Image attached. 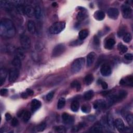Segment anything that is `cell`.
Returning a JSON list of instances; mask_svg holds the SVG:
<instances>
[{
	"instance_id": "1",
	"label": "cell",
	"mask_w": 133,
	"mask_h": 133,
	"mask_svg": "<svg viewBox=\"0 0 133 133\" xmlns=\"http://www.w3.org/2000/svg\"><path fill=\"white\" fill-rule=\"evenodd\" d=\"M16 34V28L13 21L7 18H3L0 22V34L3 37L11 38Z\"/></svg>"
},
{
	"instance_id": "2",
	"label": "cell",
	"mask_w": 133,
	"mask_h": 133,
	"mask_svg": "<svg viewBox=\"0 0 133 133\" xmlns=\"http://www.w3.org/2000/svg\"><path fill=\"white\" fill-rule=\"evenodd\" d=\"M66 27V23L64 21H58L53 24L49 29L51 34H57L64 30Z\"/></svg>"
},
{
	"instance_id": "3",
	"label": "cell",
	"mask_w": 133,
	"mask_h": 133,
	"mask_svg": "<svg viewBox=\"0 0 133 133\" xmlns=\"http://www.w3.org/2000/svg\"><path fill=\"white\" fill-rule=\"evenodd\" d=\"M127 93L125 91H121L118 94L113 95L109 97V103L110 105H113L114 103H118L126 97Z\"/></svg>"
},
{
	"instance_id": "4",
	"label": "cell",
	"mask_w": 133,
	"mask_h": 133,
	"mask_svg": "<svg viewBox=\"0 0 133 133\" xmlns=\"http://www.w3.org/2000/svg\"><path fill=\"white\" fill-rule=\"evenodd\" d=\"M85 59L84 58H79L75 59L71 66V71L73 73L79 72L84 66Z\"/></svg>"
},
{
	"instance_id": "5",
	"label": "cell",
	"mask_w": 133,
	"mask_h": 133,
	"mask_svg": "<svg viewBox=\"0 0 133 133\" xmlns=\"http://www.w3.org/2000/svg\"><path fill=\"white\" fill-rule=\"evenodd\" d=\"M66 51V47L64 44H59L56 45L53 50L52 56L53 57H57L61 55Z\"/></svg>"
},
{
	"instance_id": "6",
	"label": "cell",
	"mask_w": 133,
	"mask_h": 133,
	"mask_svg": "<svg viewBox=\"0 0 133 133\" xmlns=\"http://www.w3.org/2000/svg\"><path fill=\"white\" fill-rule=\"evenodd\" d=\"M122 15L124 18L129 19L132 17V9L128 4H124L122 6Z\"/></svg>"
},
{
	"instance_id": "7",
	"label": "cell",
	"mask_w": 133,
	"mask_h": 133,
	"mask_svg": "<svg viewBox=\"0 0 133 133\" xmlns=\"http://www.w3.org/2000/svg\"><path fill=\"white\" fill-rule=\"evenodd\" d=\"M20 43L25 50H29L31 46V40L29 36L26 35H22L20 38Z\"/></svg>"
},
{
	"instance_id": "8",
	"label": "cell",
	"mask_w": 133,
	"mask_h": 133,
	"mask_svg": "<svg viewBox=\"0 0 133 133\" xmlns=\"http://www.w3.org/2000/svg\"><path fill=\"white\" fill-rule=\"evenodd\" d=\"M19 75V71L18 69L15 68L11 69L9 71V80L10 82L11 83L14 82L18 78Z\"/></svg>"
},
{
	"instance_id": "9",
	"label": "cell",
	"mask_w": 133,
	"mask_h": 133,
	"mask_svg": "<svg viewBox=\"0 0 133 133\" xmlns=\"http://www.w3.org/2000/svg\"><path fill=\"white\" fill-rule=\"evenodd\" d=\"M107 14L110 18L115 20L119 17V11L116 8H110L107 11Z\"/></svg>"
},
{
	"instance_id": "10",
	"label": "cell",
	"mask_w": 133,
	"mask_h": 133,
	"mask_svg": "<svg viewBox=\"0 0 133 133\" xmlns=\"http://www.w3.org/2000/svg\"><path fill=\"white\" fill-rule=\"evenodd\" d=\"M114 126L118 129V130L120 132H124L125 130L126 127H125L123 121L121 119H117L114 121Z\"/></svg>"
},
{
	"instance_id": "11",
	"label": "cell",
	"mask_w": 133,
	"mask_h": 133,
	"mask_svg": "<svg viewBox=\"0 0 133 133\" xmlns=\"http://www.w3.org/2000/svg\"><path fill=\"white\" fill-rule=\"evenodd\" d=\"M100 72L103 76H108L111 74V68L109 65L104 64L102 66L100 69Z\"/></svg>"
},
{
	"instance_id": "12",
	"label": "cell",
	"mask_w": 133,
	"mask_h": 133,
	"mask_svg": "<svg viewBox=\"0 0 133 133\" xmlns=\"http://www.w3.org/2000/svg\"><path fill=\"white\" fill-rule=\"evenodd\" d=\"M133 83V77L131 75L125 77L124 79H122L120 82V84L121 85L124 86H132Z\"/></svg>"
},
{
	"instance_id": "13",
	"label": "cell",
	"mask_w": 133,
	"mask_h": 133,
	"mask_svg": "<svg viewBox=\"0 0 133 133\" xmlns=\"http://www.w3.org/2000/svg\"><path fill=\"white\" fill-rule=\"evenodd\" d=\"M96 54L94 52H91L88 54L87 56V66L90 67H91L93 62H94V60L95 59Z\"/></svg>"
},
{
	"instance_id": "14",
	"label": "cell",
	"mask_w": 133,
	"mask_h": 133,
	"mask_svg": "<svg viewBox=\"0 0 133 133\" xmlns=\"http://www.w3.org/2000/svg\"><path fill=\"white\" fill-rule=\"evenodd\" d=\"M62 119L64 122L66 124H70L73 123L74 122V118L67 113L62 114Z\"/></svg>"
},
{
	"instance_id": "15",
	"label": "cell",
	"mask_w": 133,
	"mask_h": 133,
	"mask_svg": "<svg viewBox=\"0 0 133 133\" xmlns=\"http://www.w3.org/2000/svg\"><path fill=\"white\" fill-rule=\"evenodd\" d=\"M41 102L36 99H34L32 100L31 104V108L32 112H35L38 110L41 106Z\"/></svg>"
},
{
	"instance_id": "16",
	"label": "cell",
	"mask_w": 133,
	"mask_h": 133,
	"mask_svg": "<svg viewBox=\"0 0 133 133\" xmlns=\"http://www.w3.org/2000/svg\"><path fill=\"white\" fill-rule=\"evenodd\" d=\"M7 75V71L5 68H1L0 70V85L2 86L5 83Z\"/></svg>"
},
{
	"instance_id": "17",
	"label": "cell",
	"mask_w": 133,
	"mask_h": 133,
	"mask_svg": "<svg viewBox=\"0 0 133 133\" xmlns=\"http://www.w3.org/2000/svg\"><path fill=\"white\" fill-rule=\"evenodd\" d=\"M25 14L29 17H32L34 15V9L30 5H27L25 8Z\"/></svg>"
},
{
	"instance_id": "18",
	"label": "cell",
	"mask_w": 133,
	"mask_h": 133,
	"mask_svg": "<svg viewBox=\"0 0 133 133\" xmlns=\"http://www.w3.org/2000/svg\"><path fill=\"white\" fill-rule=\"evenodd\" d=\"M106 103L103 100H98L94 104V108L95 109H103L106 107Z\"/></svg>"
},
{
	"instance_id": "19",
	"label": "cell",
	"mask_w": 133,
	"mask_h": 133,
	"mask_svg": "<svg viewBox=\"0 0 133 133\" xmlns=\"http://www.w3.org/2000/svg\"><path fill=\"white\" fill-rule=\"evenodd\" d=\"M94 17L96 20L101 21L105 18V13L101 10H98L94 13Z\"/></svg>"
},
{
	"instance_id": "20",
	"label": "cell",
	"mask_w": 133,
	"mask_h": 133,
	"mask_svg": "<svg viewBox=\"0 0 133 133\" xmlns=\"http://www.w3.org/2000/svg\"><path fill=\"white\" fill-rule=\"evenodd\" d=\"M25 50L23 48H19L16 50L15 56L20 59L21 60L25 58Z\"/></svg>"
},
{
	"instance_id": "21",
	"label": "cell",
	"mask_w": 133,
	"mask_h": 133,
	"mask_svg": "<svg viewBox=\"0 0 133 133\" xmlns=\"http://www.w3.org/2000/svg\"><path fill=\"white\" fill-rule=\"evenodd\" d=\"M27 29L28 31L31 34L35 33L36 31V26L35 22L32 20H29L27 24Z\"/></svg>"
},
{
	"instance_id": "22",
	"label": "cell",
	"mask_w": 133,
	"mask_h": 133,
	"mask_svg": "<svg viewBox=\"0 0 133 133\" xmlns=\"http://www.w3.org/2000/svg\"><path fill=\"white\" fill-rule=\"evenodd\" d=\"M92 132H99L103 131V126L100 122H97L95 123L91 128Z\"/></svg>"
},
{
	"instance_id": "23",
	"label": "cell",
	"mask_w": 133,
	"mask_h": 133,
	"mask_svg": "<svg viewBox=\"0 0 133 133\" xmlns=\"http://www.w3.org/2000/svg\"><path fill=\"white\" fill-rule=\"evenodd\" d=\"M115 41L113 38H109L105 43V48L108 50H111L114 47Z\"/></svg>"
},
{
	"instance_id": "24",
	"label": "cell",
	"mask_w": 133,
	"mask_h": 133,
	"mask_svg": "<svg viewBox=\"0 0 133 133\" xmlns=\"http://www.w3.org/2000/svg\"><path fill=\"white\" fill-rule=\"evenodd\" d=\"M12 64L15 67V68H17V69L19 70L21 68L22 66L21 60L15 56L12 61Z\"/></svg>"
},
{
	"instance_id": "25",
	"label": "cell",
	"mask_w": 133,
	"mask_h": 133,
	"mask_svg": "<svg viewBox=\"0 0 133 133\" xmlns=\"http://www.w3.org/2000/svg\"><path fill=\"white\" fill-rule=\"evenodd\" d=\"M106 122L108 126H109L110 128L113 129L114 126V121H113V118L111 114H109L106 119Z\"/></svg>"
},
{
	"instance_id": "26",
	"label": "cell",
	"mask_w": 133,
	"mask_h": 133,
	"mask_svg": "<svg viewBox=\"0 0 133 133\" xmlns=\"http://www.w3.org/2000/svg\"><path fill=\"white\" fill-rule=\"evenodd\" d=\"M84 10H85L84 9H82L81 10V11L77 13V15L76 16V19L78 21H83L87 17V14L85 13V11H84Z\"/></svg>"
},
{
	"instance_id": "27",
	"label": "cell",
	"mask_w": 133,
	"mask_h": 133,
	"mask_svg": "<svg viewBox=\"0 0 133 133\" xmlns=\"http://www.w3.org/2000/svg\"><path fill=\"white\" fill-rule=\"evenodd\" d=\"M42 15V10L40 6H36L34 8V16L37 19L41 18Z\"/></svg>"
},
{
	"instance_id": "28",
	"label": "cell",
	"mask_w": 133,
	"mask_h": 133,
	"mask_svg": "<svg viewBox=\"0 0 133 133\" xmlns=\"http://www.w3.org/2000/svg\"><path fill=\"white\" fill-rule=\"evenodd\" d=\"M94 93L93 91L90 90L87 91L84 95V98L86 100H90L94 97Z\"/></svg>"
},
{
	"instance_id": "29",
	"label": "cell",
	"mask_w": 133,
	"mask_h": 133,
	"mask_svg": "<svg viewBox=\"0 0 133 133\" xmlns=\"http://www.w3.org/2000/svg\"><path fill=\"white\" fill-rule=\"evenodd\" d=\"M88 35V31L86 29L80 31L79 33V39L82 41L85 39Z\"/></svg>"
},
{
	"instance_id": "30",
	"label": "cell",
	"mask_w": 133,
	"mask_h": 133,
	"mask_svg": "<svg viewBox=\"0 0 133 133\" xmlns=\"http://www.w3.org/2000/svg\"><path fill=\"white\" fill-rule=\"evenodd\" d=\"M80 107V104L78 101L74 100L73 101L71 105V109L73 112H77Z\"/></svg>"
},
{
	"instance_id": "31",
	"label": "cell",
	"mask_w": 133,
	"mask_h": 133,
	"mask_svg": "<svg viewBox=\"0 0 133 133\" xmlns=\"http://www.w3.org/2000/svg\"><path fill=\"white\" fill-rule=\"evenodd\" d=\"M12 2L8 1H0V6L1 7L10 9L11 7Z\"/></svg>"
},
{
	"instance_id": "32",
	"label": "cell",
	"mask_w": 133,
	"mask_h": 133,
	"mask_svg": "<svg viewBox=\"0 0 133 133\" xmlns=\"http://www.w3.org/2000/svg\"><path fill=\"white\" fill-rule=\"evenodd\" d=\"M71 86L73 88H74L77 91H79L81 88V85L80 83L77 80L73 81L71 84Z\"/></svg>"
},
{
	"instance_id": "33",
	"label": "cell",
	"mask_w": 133,
	"mask_h": 133,
	"mask_svg": "<svg viewBox=\"0 0 133 133\" xmlns=\"http://www.w3.org/2000/svg\"><path fill=\"white\" fill-rule=\"evenodd\" d=\"M94 81V76L93 74H87L85 77V82L87 85H90Z\"/></svg>"
},
{
	"instance_id": "34",
	"label": "cell",
	"mask_w": 133,
	"mask_h": 133,
	"mask_svg": "<svg viewBox=\"0 0 133 133\" xmlns=\"http://www.w3.org/2000/svg\"><path fill=\"white\" fill-rule=\"evenodd\" d=\"M118 50L121 54L125 53L127 51V50H128L127 48L125 45H123V44L121 43H120L118 44Z\"/></svg>"
},
{
	"instance_id": "35",
	"label": "cell",
	"mask_w": 133,
	"mask_h": 133,
	"mask_svg": "<svg viewBox=\"0 0 133 133\" xmlns=\"http://www.w3.org/2000/svg\"><path fill=\"white\" fill-rule=\"evenodd\" d=\"M66 104V99L64 98H60L57 104V108L58 109H62Z\"/></svg>"
},
{
	"instance_id": "36",
	"label": "cell",
	"mask_w": 133,
	"mask_h": 133,
	"mask_svg": "<svg viewBox=\"0 0 133 133\" xmlns=\"http://www.w3.org/2000/svg\"><path fill=\"white\" fill-rule=\"evenodd\" d=\"M31 116V113L28 111H25L24 113L22 115L23 117V120L25 122H27L29 121Z\"/></svg>"
},
{
	"instance_id": "37",
	"label": "cell",
	"mask_w": 133,
	"mask_h": 133,
	"mask_svg": "<svg viewBox=\"0 0 133 133\" xmlns=\"http://www.w3.org/2000/svg\"><path fill=\"white\" fill-rule=\"evenodd\" d=\"M25 6H24L21 4L18 5L16 7V11L18 12V13L19 14H21V15L25 14Z\"/></svg>"
},
{
	"instance_id": "38",
	"label": "cell",
	"mask_w": 133,
	"mask_h": 133,
	"mask_svg": "<svg viewBox=\"0 0 133 133\" xmlns=\"http://www.w3.org/2000/svg\"><path fill=\"white\" fill-rule=\"evenodd\" d=\"M132 38V36L130 33H126V34L123 36V41L125 43H129Z\"/></svg>"
},
{
	"instance_id": "39",
	"label": "cell",
	"mask_w": 133,
	"mask_h": 133,
	"mask_svg": "<svg viewBox=\"0 0 133 133\" xmlns=\"http://www.w3.org/2000/svg\"><path fill=\"white\" fill-rule=\"evenodd\" d=\"M81 110L83 112L87 113L91 111V107L88 105H84L81 107Z\"/></svg>"
},
{
	"instance_id": "40",
	"label": "cell",
	"mask_w": 133,
	"mask_h": 133,
	"mask_svg": "<svg viewBox=\"0 0 133 133\" xmlns=\"http://www.w3.org/2000/svg\"><path fill=\"white\" fill-rule=\"evenodd\" d=\"M46 123H45V122H42V123L40 124L37 126L36 129H37V130L38 131L41 132V131H43L44 129H45V128H46Z\"/></svg>"
},
{
	"instance_id": "41",
	"label": "cell",
	"mask_w": 133,
	"mask_h": 133,
	"mask_svg": "<svg viewBox=\"0 0 133 133\" xmlns=\"http://www.w3.org/2000/svg\"><path fill=\"white\" fill-rule=\"evenodd\" d=\"M126 121L128 123V124L131 126H132L133 125V115L131 114H128L126 116Z\"/></svg>"
},
{
	"instance_id": "42",
	"label": "cell",
	"mask_w": 133,
	"mask_h": 133,
	"mask_svg": "<svg viewBox=\"0 0 133 133\" xmlns=\"http://www.w3.org/2000/svg\"><path fill=\"white\" fill-rule=\"evenodd\" d=\"M55 130H56V131L58 132H61V133H64L66 131V128L63 126H56L55 127Z\"/></svg>"
},
{
	"instance_id": "43",
	"label": "cell",
	"mask_w": 133,
	"mask_h": 133,
	"mask_svg": "<svg viewBox=\"0 0 133 133\" xmlns=\"http://www.w3.org/2000/svg\"><path fill=\"white\" fill-rule=\"evenodd\" d=\"M83 43L82 41V40H76L74 41H73L71 43H70V45L72 46H78V45H81V44H82Z\"/></svg>"
},
{
	"instance_id": "44",
	"label": "cell",
	"mask_w": 133,
	"mask_h": 133,
	"mask_svg": "<svg viewBox=\"0 0 133 133\" xmlns=\"http://www.w3.org/2000/svg\"><path fill=\"white\" fill-rule=\"evenodd\" d=\"M126 30L124 28H121L118 32V35L119 37L123 36L126 34Z\"/></svg>"
},
{
	"instance_id": "45",
	"label": "cell",
	"mask_w": 133,
	"mask_h": 133,
	"mask_svg": "<svg viewBox=\"0 0 133 133\" xmlns=\"http://www.w3.org/2000/svg\"><path fill=\"white\" fill-rule=\"evenodd\" d=\"M19 124V121L16 118H14L12 119L11 121V125L13 127H16L18 126Z\"/></svg>"
},
{
	"instance_id": "46",
	"label": "cell",
	"mask_w": 133,
	"mask_h": 133,
	"mask_svg": "<svg viewBox=\"0 0 133 133\" xmlns=\"http://www.w3.org/2000/svg\"><path fill=\"white\" fill-rule=\"evenodd\" d=\"M55 94V92L54 91H52L51 92H50L49 93H48V94L46 95V99L48 101H50L52 99V98H53Z\"/></svg>"
},
{
	"instance_id": "47",
	"label": "cell",
	"mask_w": 133,
	"mask_h": 133,
	"mask_svg": "<svg viewBox=\"0 0 133 133\" xmlns=\"http://www.w3.org/2000/svg\"><path fill=\"white\" fill-rule=\"evenodd\" d=\"M124 58L127 60H132L133 59V56L131 53H127L124 55Z\"/></svg>"
},
{
	"instance_id": "48",
	"label": "cell",
	"mask_w": 133,
	"mask_h": 133,
	"mask_svg": "<svg viewBox=\"0 0 133 133\" xmlns=\"http://www.w3.org/2000/svg\"><path fill=\"white\" fill-rule=\"evenodd\" d=\"M94 43L95 44V45L98 46L100 45V40L99 37L97 36H95L94 37Z\"/></svg>"
},
{
	"instance_id": "49",
	"label": "cell",
	"mask_w": 133,
	"mask_h": 133,
	"mask_svg": "<svg viewBox=\"0 0 133 133\" xmlns=\"http://www.w3.org/2000/svg\"><path fill=\"white\" fill-rule=\"evenodd\" d=\"M8 93V90L6 88H3L0 91V94L1 96H5Z\"/></svg>"
},
{
	"instance_id": "50",
	"label": "cell",
	"mask_w": 133,
	"mask_h": 133,
	"mask_svg": "<svg viewBox=\"0 0 133 133\" xmlns=\"http://www.w3.org/2000/svg\"><path fill=\"white\" fill-rule=\"evenodd\" d=\"M100 84H101V85L103 89H104V90L107 89L108 87V84H107V83L106 82H104V81H101L100 80Z\"/></svg>"
},
{
	"instance_id": "51",
	"label": "cell",
	"mask_w": 133,
	"mask_h": 133,
	"mask_svg": "<svg viewBox=\"0 0 133 133\" xmlns=\"http://www.w3.org/2000/svg\"><path fill=\"white\" fill-rule=\"evenodd\" d=\"M5 119L7 121H11L12 120V115L9 113H6L5 114Z\"/></svg>"
},
{
	"instance_id": "52",
	"label": "cell",
	"mask_w": 133,
	"mask_h": 133,
	"mask_svg": "<svg viewBox=\"0 0 133 133\" xmlns=\"http://www.w3.org/2000/svg\"><path fill=\"white\" fill-rule=\"evenodd\" d=\"M26 92L28 94V96H32L34 94L33 91H32L31 89H29V88H28V89H27Z\"/></svg>"
},
{
	"instance_id": "53",
	"label": "cell",
	"mask_w": 133,
	"mask_h": 133,
	"mask_svg": "<svg viewBox=\"0 0 133 133\" xmlns=\"http://www.w3.org/2000/svg\"><path fill=\"white\" fill-rule=\"evenodd\" d=\"M28 96V94L27 93V92H23V93H22L21 94V97L22 98H24V99H26V98H27Z\"/></svg>"
},
{
	"instance_id": "54",
	"label": "cell",
	"mask_w": 133,
	"mask_h": 133,
	"mask_svg": "<svg viewBox=\"0 0 133 133\" xmlns=\"http://www.w3.org/2000/svg\"><path fill=\"white\" fill-rule=\"evenodd\" d=\"M95 117L94 116H92V115L89 116L88 118V119L90 121H93L95 120Z\"/></svg>"
},
{
	"instance_id": "55",
	"label": "cell",
	"mask_w": 133,
	"mask_h": 133,
	"mask_svg": "<svg viewBox=\"0 0 133 133\" xmlns=\"http://www.w3.org/2000/svg\"><path fill=\"white\" fill-rule=\"evenodd\" d=\"M52 5H53V6H54V7H56V6H57V4L56 2H54V3H53Z\"/></svg>"
}]
</instances>
